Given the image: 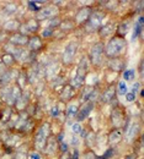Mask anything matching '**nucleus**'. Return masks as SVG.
I'll return each instance as SVG.
<instances>
[{
  "mask_svg": "<svg viewBox=\"0 0 144 159\" xmlns=\"http://www.w3.org/2000/svg\"><path fill=\"white\" fill-rule=\"evenodd\" d=\"M93 10H94V9H93L91 6H83V8H80V9L77 11L75 16H74V22H75V25L83 26V25L89 20V17H90Z\"/></svg>",
  "mask_w": 144,
  "mask_h": 159,
  "instance_id": "nucleus-10",
  "label": "nucleus"
},
{
  "mask_svg": "<svg viewBox=\"0 0 144 159\" xmlns=\"http://www.w3.org/2000/svg\"><path fill=\"white\" fill-rule=\"evenodd\" d=\"M27 47H28L30 51L37 53V51H40V50H42V49H43L44 44H43L42 38H41L40 36L35 34V36H31V37L28 38V44H27Z\"/></svg>",
  "mask_w": 144,
  "mask_h": 159,
  "instance_id": "nucleus-14",
  "label": "nucleus"
},
{
  "mask_svg": "<svg viewBox=\"0 0 144 159\" xmlns=\"http://www.w3.org/2000/svg\"><path fill=\"white\" fill-rule=\"evenodd\" d=\"M53 30H51V28H46V30H43L42 31V37L41 38H51V37H53Z\"/></svg>",
  "mask_w": 144,
  "mask_h": 159,
  "instance_id": "nucleus-33",
  "label": "nucleus"
},
{
  "mask_svg": "<svg viewBox=\"0 0 144 159\" xmlns=\"http://www.w3.org/2000/svg\"><path fill=\"white\" fill-rule=\"evenodd\" d=\"M77 25H75V22H74V20H70V19H68V20H62V22H60V26H59V28L60 30H63L64 32L66 31H70V30H73L74 27H75Z\"/></svg>",
  "mask_w": 144,
  "mask_h": 159,
  "instance_id": "nucleus-27",
  "label": "nucleus"
},
{
  "mask_svg": "<svg viewBox=\"0 0 144 159\" xmlns=\"http://www.w3.org/2000/svg\"><path fill=\"white\" fill-rule=\"evenodd\" d=\"M51 115H52L53 118H57V116L59 115V108H58L57 105L52 108V110H51Z\"/></svg>",
  "mask_w": 144,
  "mask_h": 159,
  "instance_id": "nucleus-38",
  "label": "nucleus"
},
{
  "mask_svg": "<svg viewBox=\"0 0 144 159\" xmlns=\"http://www.w3.org/2000/svg\"><path fill=\"white\" fill-rule=\"evenodd\" d=\"M116 91H117V86L116 83H110L105 91L101 93V97H100V102L104 103V104H107L110 102H112L116 97Z\"/></svg>",
  "mask_w": 144,
  "mask_h": 159,
  "instance_id": "nucleus-12",
  "label": "nucleus"
},
{
  "mask_svg": "<svg viewBox=\"0 0 144 159\" xmlns=\"http://www.w3.org/2000/svg\"><path fill=\"white\" fill-rule=\"evenodd\" d=\"M59 149H60V152H62L63 154H65V153L68 152V144H66L65 142L59 143Z\"/></svg>",
  "mask_w": 144,
  "mask_h": 159,
  "instance_id": "nucleus-36",
  "label": "nucleus"
},
{
  "mask_svg": "<svg viewBox=\"0 0 144 159\" xmlns=\"http://www.w3.org/2000/svg\"><path fill=\"white\" fill-rule=\"evenodd\" d=\"M17 8H19L17 4H15V3H8V4L4 6V12L8 14V15H13V14L16 12Z\"/></svg>",
  "mask_w": 144,
  "mask_h": 159,
  "instance_id": "nucleus-28",
  "label": "nucleus"
},
{
  "mask_svg": "<svg viewBox=\"0 0 144 159\" xmlns=\"http://www.w3.org/2000/svg\"><path fill=\"white\" fill-rule=\"evenodd\" d=\"M93 109H94V103L93 102L83 103V107L79 108V111H78V115H77V120L78 121H84L90 115Z\"/></svg>",
  "mask_w": 144,
  "mask_h": 159,
  "instance_id": "nucleus-16",
  "label": "nucleus"
},
{
  "mask_svg": "<svg viewBox=\"0 0 144 159\" xmlns=\"http://www.w3.org/2000/svg\"><path fill=\"white\" fill-rule=\"evenodd\" d=\"M126 50H127V41H126V38L115 34V36H112L110 38V41L105 45V48H104V55L107 59L123 58Z\"/></svg>",
  "mask_w": 144,
  "mask_h": 159,
  "instance_id": "nucleus-1",
  "label": "nucleus"
},
{
  "mask_svg": "<svg viewBox=\"0 0 144 159\" xmlns=\"http://www.w3.org/2000/svg\"><path fill=\"white\" fill-rule=\"evenodd\" d=\"M2 62H3L8 69H10V67H13V66L16 64V60H15V58H14L13 54L5 53V54L2 55Z\"/></svg>",
  "mask_w": 144,
  "mask_h": 159,
  "instance_id": "nucleus-24",
  "label": "nucleus"
},
{
  "mask_svg": "<svg viewBox=\"0 0 144 159\" xmlns=\"http://www.w3.org/2000/svg\"><path fill=\"white\" fill-rule=\"evenodd\" d=\"M124 121H126L124 110L122 108H119V107L113 108V110L111 113V122L115 125V127L119 129L122 125H124Z\"/></svg>",
  "mask_w": 144,
  "mask_h": 159,
  "instance_id": "nucleus-11",
  "label": "nucleus"
},
{
  "mask_svg": "<svg viewBox=\"0 0 144 159\" xmlns=\"http://www.w3.org/2000/svg\"><path fill=\"white\" fill-rule=\"evenodd\" d=\"M94 90H95L94 86H83V91L80 93V101H81V103H86V102L90 101V97H91Z\"/></svg>",
  "mask_w": 144,
  "mask_h": 159,
  "instance_id": "nucleus-22",
  "label": "nucleus"
},
{
  "mask_svg": "<svg viewBox=\"0 0 144 159\" xmlns=\"http://www.w3.org/2000/svg\"><path fill=\"white\" fill-rule=\"evenodd\" d=\"M60 22H62V19H60L59 16H55V17H53V19L49 20L48 28H51V30H52V28H59Z\"/></svg>",
  "mask_w": 144,
  "mask_h": 159,
  "instance_id": "nucleus-29",
  "label": "nucleus"
},
{
  "mask_svg": "<svg viewBox=\"0 0 144 159\" xmlns=\"http://www.w3.org/2000/svg\"><path fill=\"white\" fill-rule=\"evenodd\" d=\"M6 70H8V67H6V66H5V65H4L2 61H0V75H3V73L6 71Z\"/></svg>",
  "mask_w": 144,
  "mask_h": 159,
  "instance_id": "nucleus-40",
  "label": "nucleus"
},
{
  "mask_svg": "<svg viewBox=\"0 0 144 159\" xmlns=\"http://www.w3.org/2000/svg\"><path fill=\"white\" fill-rule=\"evenodd\" d=\"M74 94H75V90L70 86V83H68V85L63 86V90H62V92L59 94V98H60L62 102H69L71 98L74 97Z\"/></svg>",
  "mask_w": 144,
  "mask_h": 159,
  "instance_id": "nucleus-18",
  "label": "nucleus"
},
{
  "mask_svg": "<svg viewBox=\"0 0 144 159\" xmlns=\"http://www.w3.org/2000/svg\"><path fill=\"white\" fill-rule=\"evenodd\" d=\"M139 86H140V83L139 82H135L134 85H133V87H132V91H131V93L132 94H137V92H138V88H139Z\"/></svg>",
  "mask_w": 144,
  "mask_h": 159,
  "instance_id": "nucleus-39",
  "label": "nucleus"
},
{
  "mask_svg": "<svg viewBox=\"0 0 144 159\" xmlns=\"http://www.w3.org/2000/svg\"><path fill=\"white\" fill-rule=\"evenodd\" d=\"M116 28H117V23L113 22V21H110V22L102 25L97 31H99L100 37H101L102 39H105V38H107V37H110V36H111V37L115 36V34H116Z\"/></svg>",
  "mask_w": 144,
  "mask_h": 159,
  "instance_id": "nucleus-13",
  "label": "nucleus"
},
{
  "mask_svg": "<svg viewBox=\"0 0 144 159\" xmlns=\"http://www.w3.org/2000/svg\"><path fill=\"white\" fill-rule=\"evenodd\" d=\"M88 71H89V60L86 59V56H83L80 59L79 64H78L77 73H75L73 81H71V83H70V86L74 90H79V88H81L84 86Z\"/></svg>",
  "mask_w": 144,
  "mask_h": 159,
  "instance_id": "nucleus-2",
  "label": "nucleus"
},
{
  "mask_svg": "<svg viewBox=\"0 0 144 159\" xmlns=\"http://www.w3.org/2000/svg\"><path fill=\"white\" fill-rule=\"evenodd\" d=\"M55 138H57V141H58V143H62V142H63V138H64V132H62V133H59V135H58V136H57Z\"/></svg>",
  "mask_w": 144,
  "mask_h": 159,
  "instance_id": "nucleus-41",
  "label": "nucleus"
},
{
  "mask_svg": "<svg viewBox=\"0 0 144 159\" xmlns=\"http://www.w3.org/2000/svg\"><path fill=\"white\" fill-rule=\"evenodd\" d=\"M78 142H79L78 137H75V136H74L73 138H71V144H74V146H75V144H78Z\"/></svg>",
  "mask_w": 144,
  "mask_h": 159,
  "instance_id": "nucleus-44",
  "label": "nucleus"
},
{
  "mask_svg": "<svg viewBox=\"0 0 144 159\" xmlns=\"http://www.w3.org/2000/svg\"><path fill=\"white\" fill-rule=\"evenodd\" d=\"M107 66L111 71L113 72H119L123 71L124 69V58H115V59H108Z\"/></svg>",
  "mask_w": 144,
  "mask_h": 159,
  "instance_id": "nucleus-17",
  "label": "nucleus"
},
{
  "mask_svg": "<svg viewBox=\"0 0 144 159\" xmlns=\"http://www.w3.org/2000/svg\"><path fill=\"white\" fill-rule=\"evenodd\" d=\"M58 14H59V9H58L57 4H51V5L41 8L37 11L35 19L40 22V21H43V20H51V19L58 16Z\"/></svg>",
  "mask_w": 144,
  "mask_h": 159,
  "instance_id": "nucleus-7",
  "label": "nucleus"
},
{
  "mask_svg": "<svg viewBox=\"0 0 144 159\" xmlns=\"http://www.w3.org/2000/svg\"><path fill=\"white\" fill-rule=\"evenodd\" d=\"M13 80V71L11 70H6L3 75H0V87H5L8 86V83Z\"/></svg>",
  "mask_w": 144,
  "mask_h": 159,
  "instance_id": "nucleus-25",
  "label": "nucleus"
},
{
  "mask_svg": "<svg viewBox=\"0 0 144 159\" xmlns=\"http://www.w3.org/2000/svg\"><path fill=\"white\" fill-rule=\"evenodd\" d=\"M30 159H41V155L38 153H32L31 157H30Z\"/></svg>",
  "mask_w": 144,
  "mask_h": 159,
  "instance_id": "nucleus-43",
  "label": "nucleus"
},
{
  "mask_svg": "<svg viewBox=\"0 0 144 159\" xmlns=\"http://www.w3.org/2000/svg\"><path fill=\"white\" fill-rule=\"evenodd\" d=\"M28 36H25L20 32H15V33H11L9 34V38H8V43L14 45V47H19V48H25L27 47L28 44Z\"/></svg>",
  "mask_w": 144,
  "mask_h": 159,
  "instance_id": "nucleus-9",
  "label": "nucleus"
},
{
  "mask_svg": "<svg viewBox=\"0 0 144 159\" xmlns=\"http://www.w3.org/2000/svg\"><path fill=\"white\" fill-rule=\"evenodd\" d=\"M104 48H105V44L104 42H97V43H94L89 50V61L96 66V67H100L102 64H104Z\"/></svg>",
  "mask_w": 144,
  "mask_h": 159,
  "instance_id": "nucleus-5",
  "label": "nucleus"
},
{
  "mask_svg": "<svg viewBox=\"0 0 144 159\" xmlns=\"http://www.w3.org/2000/svg\"><path fill=\"white\" fill-rule=\"evenodd\" d=\"M117 91H118V94H126L128 92V88H127V85L124 81H119L118 85H117Z\"/></svg>",
  "mask_w": 144,
  "mask_h": 159,
  "instance_id": "nucleus-30",
  "label": "nucleus"
},
{
  "mask_svg": "<svg viewBox=\"0 0 144 159\" xmlns=\"http://www.w3.org/2000/svg\"><path fill=\"white\" fill-rule=\"evenodd\" d=\"M143 94H144V90H140V96L143 97Z\"/></svg>",
  "mask_w": 144,
  "mask_h": 159,
  "instance_id": "nucleus-46",
  "label": "nucleus"
},
{
  "mask_svg": "<svg viewBox=\"0 0 144 159\" xmlns=\"http://www.w3.org/2000/svg\"><path fill=\"white\" fill-rule=\"evenodd\" d=\"M40 30V22L36 20V19H28L26 20L24 23L20 25V28H19V32L25 34V36H28L32 34L35 36Z\"/></svg>",
  "mask_w": 144,
  "mask_h": 159,
  "instance_id": "nucleus-8",
  "label": "nucleus"
},
{
  "mask_svg": "<svg viewBox=\"0 0 144 159\" xmlns=\"http://www.w3.org/2000/svg\"><path fill=\"white\" fill-rule=\"evenodd\" d=\"M77 51H78V43L77 42H69L63 51V55H62V64L65 65V66H69L74 62V59H75V55H77Z\"/></svg>",
  "mask_w": 144,
  "mask_h": 159,
  "instance_id": "nucleus-6",
  "label": "nucleus"
},
{
  "mask_svg": "<svg viewBox=\"0 0 144 159\" xmlns=\"http://www.w3.org/2000/svg\"><path fill=\"white\" fill-rule=\"evenodd\" d=\"M134 73H135V71L134 70H124L123 71V78L126 80V81H132V80L134 78Z\"/></svg>",
  "mask_w": 144,
  "mask_h": 159,
  "instance_id": "nucleus-31",
  "label": "nucleus"
},
{
  "mask_svg": "<svg viewBox=\"0 0 144 159\" xmlns=\"http://www.w3.org/2000/svg\"><path fill=\"white\" fill-rule=\"evenodd\" d=\"M124 96H126V101H127V102H134V101H135V96L132 94L131 92H127Z\"/></svg>",
  "mask_w": 144,
  "mask_h": 159,
  "instance_id": "nucleus-37",
  "label": "nucleus"
},
{
  "mask_svg": "<svg viewBox=\"0 0 144 159\" xmlns=\"http://www.w3.org/2000/svg\"><path fill=\"white\" fill-rule=\"evenodd\" d=\"M78 111H79V107L77 104H70L65 111V116L68 119H73V118H77L78 115Z\"/></svg>",
  "mask_w": 144,
  "mask_h": 159,
  "instance_id": "nucleus-26",
  "label": "nucleus"
},
{
  "mask_svg": "<svg viewBox=\"0 0 144 159\" xmlns=\"http://www.w3.org/2000/svg\"><path fill=\"white\" fill-rule=\"evenodd\" d=\"M106 14L101 10H93L89 20L83 25L84 30L86 33H94L95 31H97L101 26H102V21L105 19Z\"/></svg>",
  "mask_w": 144,
  "mask_h": 159,
  "instance_id": "nucleus-3",
  "label": "nucleus"
},
{
  "mask_svg": "<svg viewBox=\"0 0 144 159\" xmlns=\"http://www.w3.org/2000/svg\"><path fill=\"white\" fill-rule=\"evenodd\" d=\"M143 21H144V19H143V16L140 15V16L138 17V21H137L135 25H134V30H133V34H132V41H135V39L142 34V32H143Z\"/></svg>",
  "mask_w": 144,
  "mask_h": 159,
  "instance_id": "nucleus-23",
  "label": "nucleus"
},
{
  "mask_svg": "<svg viewBox=\"0 0 144 159\" xmlns=\"http://www.w3.org/2000/svg\"><path fill=\"white\" fill-rule=\"evenodd\" d=\"M58 147H59V143H58L57 138L54 136H49L48 140H47V143H46V147H44L43 152L49 154V155H52V154H54L57 152Z\"/></svg>",
  "mask_w": 144,
  "mask_h": 159,
  "instance_id": "nucleus-19",
  "label": "nucleus"
},
{
  "mask_svg": "<svg viewBox=\"0 0 144 159\" xmlns=\"http://www.w3.org/2000/svg\"><path fill=\"white\" fill-rule=\"evenodd\" d=\"M81 130H83V127H81V125H80L79 122L74 124V125H73V127H71V131H73V133H80V132H81Z\"/></svg>",
  "mask_w": 144,
  "mask_h": 159,
  "instance_id": "nucleus-34",
  "label": "nucleus"
},
{
  "mask_svg": "<svg viewBox=\"0 0 144 159\" xmlns=\"http://www.w3.org/2000/svg\"><path fill=\"white\" fill-rule=\"evenodd\" d=\"M122 137H123V131L121 129H117L115 127L110 133H108V142L111 144H117L119 141H122Z\"/></svg>",
  "mask_w": 144,
  "mask_h": 159,
  "instance_id": "nucleus-20",
  "label": "nucleus"
},
{
  "mask_svg": "<svg viewBox=\"0 0 144 159\" xmlns=\"http://www.w3.org/2000/svg\"><path fill=\"white\" fill-rule=\"evenodd\" d=\"M84 159H96V155H95V153L93 150H88V152H85Z\"/></svg>",
  "mask_w": 144,
  "mask_h": 159,
  "instance_id": "nucleus-35",
  "label": "nucleus"
},
{
  "mask_svg": "<svg viewBox=\"0 0 144 159\" xmlns=\"http://www.w3.org/2000/svg\"><path fill=\"white\" fill-rule=\"evenodd\" d=\"M135 158H137V154H134V153H133V154H129V155H127L124 159H135Z\"/></svg>",
  "mask_w": 144,
  "mask_h": 159,
  "instance_id": "nucleus-45",
  "label": "nucleus"
},
{
  "mask_svg": "<svg viewBox=\"0 0 144 159\" xmlns=\"http://www.w3.org/2000/svg\"><path fill=\"white\" fill-rule=\"evenodd\" d=\"M132 16H128L127 19H123L119 23H117V28H116V34L119 36V37H123L126 38V34L128 33L129 31V27H131V23H132Z\"/></svg>",
  "mask_w": 144,
  "mask_h": 159,
  "instance_id": "nucleus-15",
  "label": "nucleus"
},
{
  "mask_svg": "<svg viewBox=\"0 0 144 159\" xmlns=\"http://www.w3.org/2000/svg\"><path fill=\"white\" fill-rule=\"evenodd\" d=\"M51 136V125L48 122H43L38 126L37 131H36V136H35V147L37 150L43 152L47 140Z\"/></svg>",
  "mask_w": 144,
  "mask_h": 159,
  "instance_id": "nucleus-4",
  "label": "nucleus"
},
{
  "mask_svg": "<svg viewBox=\"0 0 144 159\" xmlns=\"http://www.w3.org/2000/svg\"><path fill=\"white\" fill-rule=\"evenodd\" d=\"M20 22L17 21V20H10V21H6L5 23H4V26H3V28H4V32H6V33H11V32H17V30L20 28Z\"/></svg>",
  "mask_w": 144,
  "mask_h": 159,
  "instance_id": "nucleus-21",
  "label": "nucleus"
},
{
  "mask_svg": "<svg viewBox=\"0 0 144 159\" xmlns=\"http://www.w3.org/2000/svg\"><path fill=\"white\" fill-rule=\"evenodd\" d=\"M78 158H79V152H78V149H74L73 150V155H71L70 159H78Z\"/></svg>",
  "mask_w": 144,
  "mask_h": 159,
  "instance_id": "nucleus-42",
  "label": "nucleus"
},
{
  "mask_svg": "<svg viewBox=\"0 0 144 159\" xmlns=\"http://www.w3.org/2000/svg\"><path fill=\"white\" fill-rule=\"evenodd\" d=\"M40 2H27V6H28V9L30 10H32V11H38L40 10V8L37 6V4H38Z\"/></svg>",
  "mask_w": 144,
  "mask_h": 159,
  "instance_id": "nucleus-32",
  "label": "nucleus"
}]
</instances>
